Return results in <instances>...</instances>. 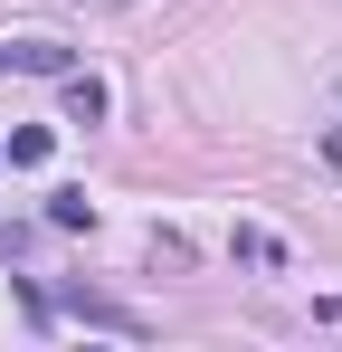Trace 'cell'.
<instances>
[{"mask_svg": "<svg viewBox=\"0 0 342 352\" xmlns=\"http://www.w3.org/2000/svg\"><path fill=\"white\" fill-rule=\"evenodd\" d=\"M314 324H323V333H342V295H314Z\"/></svg>", "mask_w": 342, "mask_h": 352, "instance_id": "cell-6", "label": "cell"}, {"mask_svg": "<svg viewBox=\"0 0 342 352\" xmlns=\"http://www.w3.org/2000/svg\"><path fill=\"white\" fill-rule=\"evenodd\" d=\"M48 229H95V200H86V190H57V200H48Z\"/></svg>", "mask_w": 342, "mask_h": 352, "instance_id": "cell-5", "label": "cell"}, {"mask_svg": "<svg viewBox=\"0 0 342 352\" xmlns=\"http://www.w3.org/2000/svg\"><path fill=\"white\" fill-rule=\"evenodd\" d=\"M10 67H19V76H67V48H57V38H19Z\"/></svg>", "mask_w": 342, "mask_h": 352, "instance_id": "cell-3", "label": "cell"}, {"mask_svg": "<svg viewBox=\"0 0 342 352\" xmlns=\"http://www.w3.org/2000/svg\"><path fill=\"white\" fill-rule=\"evenodd\" d=\"M57 305H67L76 324H105V333H143V314H133V305H114V295H86V286H67Z\"/></svg>", "mask_w": 342, "mask_h": 352, "instance_id": "cell-1", "label": "cell"}, {"mask_svg": "<svg viewBox=\"0 0 342 352\" xmlns=\"http://www.w3.org/2000/svg\"><path fill=\"white\" fill-rule=\"evenodd\" d=\"M323 162H333V172H342V124H323Z\"/></svg>", "mask_w": 342, "mask_h": 352, "instance_id": "cell-7", "label": "cell"}, {"mask_svg": "<svg viewBox=\"0 0 342 352\" xmlns=\"http://www.w3.org/2000/svg\"><path fill=\"white\" fill-rule=\"evenodd\" d=\"M57 105H67V124H105V86L67 67V76H57Z\"/></svg>", "mask_w": 342, "mask_h": 352, "instance_id": "cell-2", "label": "cell"}, {"mask_svg": "<svg viewBox=\"0 0 342 352\" xmlns=\"http://www.w3.org/2000/svg\"><path fill=\"white\" fill-rule=\"evenodd\" d=\"M0 67H10V48H0Z\"/></svg>", "mask_w": 342, "mask_h": 352, "instance_id": "cell-8", "label": "cell"}, {"mask_svg": "<svg viewBox=\"0 0 342 352\" xmlns=\"http://www.w3.org/2000/svg\"><path fill=\"white\" fill-rule=\"evenodd\" d=\"M95 10H105V0H95Z\"/></svg>", "mask_w": 342, "mask_h": 352, "instance_id": "cell-9", "label": "cell"}, {"mask_svg": "<svg viewBox=\"0 0 342 352\" xmlns=\"http://www.w3.org/2000/svg\"><path fill=\"white\" fill-rule=\"evenodd\" d=\"M48 153H57V133H48V124H19V133H10V162H19V172H38Z\"/></svg>", "mask_w": 342, "mask_h": 352, "instance_id": "cell-4", "label": "cell"}]
</instances>
